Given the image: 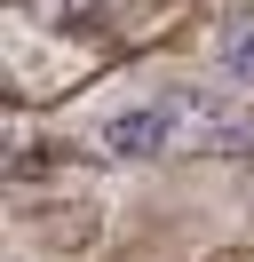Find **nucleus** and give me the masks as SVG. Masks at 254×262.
<instances>
[{
  "label": "nucleus",
  "instance_id": "1",
  "mask_svg": "<svg viewBox=\"0 0 254 262\" xmlns=\"http://www.w3.org/2000/svg\"><path fill=\"white\" fill-rule=\"evenodd\" d=\"M222 72H230V80H254V16H238L230 32H222Z\"/></svg>",
  "mask_w": 254,
  "mask_h": 262
}]
</instances>
